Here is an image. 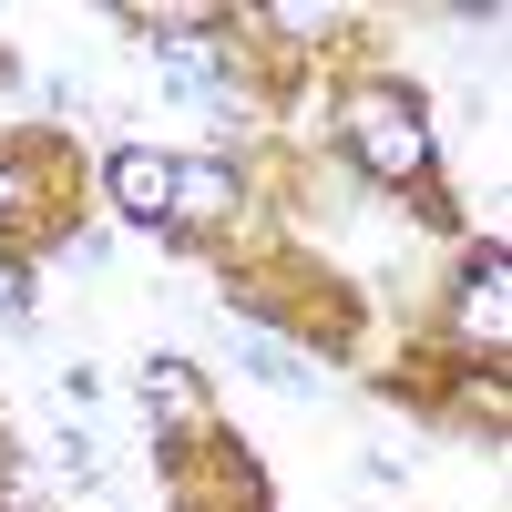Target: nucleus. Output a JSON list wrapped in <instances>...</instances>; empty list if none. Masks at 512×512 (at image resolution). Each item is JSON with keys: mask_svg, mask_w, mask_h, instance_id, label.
<instances>
[{"mask_svg": "<svg viewBox=\"0 0 512 512\" xmlns=\"http://www.w3.org/2000/svg\"><path fill=\"white\" fill-rule=\"evenodd\" d=\"M175 216H236V175L226 164H175Z\"/></svg>", "mask_w": 512, "mask_h": 512, "instance_id": "4", "label": "nucleus"}, {"mask_svg": "<svg viewBox=\"0 0 512 512\" xmlns=\"http://www.w3.org/2000/svg\"><path fill=\"white\" fill-rule=\"evenodd\" d=\"M246 359H256V369H267V379H277V390H297V379H308V369H297V359L277 349V338H256V349H246Z\"/></svg>", "mask_w": 512, "mask_h": 512, "instance_id": "6", "label": "nucleus"}, {"mask_svg": "<svg viewBox=\"0 0 512 512\" xmlns=\"http://www.w3.org/2000/svg\"><path fill=\"white\" fill-rule=\"evenodd\" d=\"M461 338H482V349H502L512 338V308H502V246H482V267H472V287H461Z\"/></svg>", "mask_w": 512, "mask_h": 512, "instance_id": "3", "label": "nucleus"}, {"mask_svg": "<svg viewBox=\"0 0 512 512\" xmlns=\"http://www.w3.org/2000/svg\"><path fill=\"white\" fill-rule=\"evenodd\" d=\"M338 123H349V154L369 164L379 185H420V175H431V123H420L410 93H359Z\"/></svg>", "mask_w": 512, "mask_h": 512, "instance_id": "1", "label": "nucleus"}, {"mask_svg": "<svg viewBox=\"0 0 512 512\" xmlns=\"http://www.w3.org/2000/svg\"><path fill=\"white\" fill-rule=\"evenodd\" d=\"M103 185H113V205L134 226H175V154H154V144H123L113 164H103Z\"/></svg>", "mask_w": 512, "mask_h": 512, "instance_id": "2", "label": "nucleus"}, {"mask_svg": "<svg viewBox=\"0 0 512 512\" xmlns=\"http://www.w3.org/2000/svg\"><path fill=\"white\" fill-rule=\"evenodd\" d=\"M21 297H31V287H21V267H11V256H0V318H11Z\"/></svg>", "mask_w": 512, "mask_h": 512, "instance_id": "8", "label": "nucleus"}, {"mask_svg": "<svg viewBox=\"0 0 512 512\" xmlns=\"http://www.w3.org/2000/svg\"><path fill=\"white\" fill-rule=\"evenodd\" d=\"M11 216H21V164L0 154V226H11Z\"/></svg>", "mask_w": 512, "mask_h": 512, "instance_id": "7", "label": "nucleus"}, {"mask_svg": "<svg viewBox=\"0 0 512 512\" xmlns=\"http://www.w3.org/2000/svg\"><path fill=\"white\" fill-rule=\"evenodd\" d=\"M144 400L175 410V420H195V410H205V379H195L185 359H154V369H144Z\"/></svg>", "mask_w": 512, "mask_h": 512, "instance_id": "5", "label": "nucleus"}]
</instances>
